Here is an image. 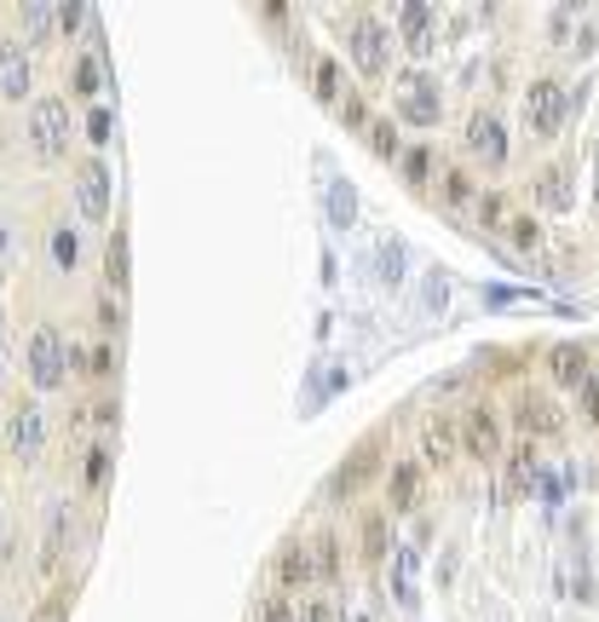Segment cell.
Here are the masks:
<instances>
[{
  "label": "cell",
  "instance_id": "cell-1",
  "mask_svg": "<svg viewBox=\"0 0 599 622\" xmlns=\"http://www.w3.org/2000/svg\"><path fill=\"white\" fill-rule=\"evenodd\" d=\"M392 52H398V35L375 12H352L346 17V58H352V70L364 75V82L392 75Z\"/></svg>",
  "mask_w": 599,
  "mask_h": 622
},
{
  "label": "cell",
  "instance_id": "cell-2",
  "mask_svg": "<svg viewBox=\"0 0 599 622\" xmlns=\"http://www.w3.org/2000/svg\"><path fill=\"white\" fill-rule=\"evenodd\" d=\"M24 127H29V150L41 156V162H64L70 156V98H58V93H35L29 98V110H24Z\"/></svg>",
  "mask_w": 599,
  "mask_h": 622
},
{
  "label": "cell",
  "instance_id": "cell-3",
  "mask_svg": "<svg viewBox=\"0 0 599 622\" xmlns=\"http://www.w3.org/2000/svg\"><path fill=\"white\" fill-rule=\"evenodd\" d=\"M565 115H571V93L559 75H536L525 87V133L536 145H553L559 133H565Z\"/></svg>",
  "mask_w": 599,
  "mask_h": 622
},
{
  "label": "cell",
  "instance_id": "cell-4",
  "mask_svg": "<svg viewBox=\"0 0 599 622\" xmlns=\"http://www.w3.org/2000/svg\"><path fill=\"white\" fill-rule=\"evenodd\" d=\"M64 329L58 324H35L29 329V346H24V369L35 380V392H64L70 387V369H64Z\"/></svg>",
  "mask_w": 599,
  "mask_h": 622
},
{
  "label": "cell",
  "instance_id": "cell-5",
  "mask_svg": "<svg viewBox=\"0 0 599 622\" xmlns=\"http://www.w3.org/2000/svg\"><path fill=\"white\" fill-rule=\"evenodd\" d=\"M392 93H398V115H404L409 127H438V115H444V93L427 70H398L392 75Z\"/></svg>",
  "mask_w": 599,
  "mask_h": 622
},
{
  "label": "cell",
  "instance_id": "cell-6",
  "mask_svg": "<svg viewBox=\"0 0 599 622\" xmlns=\"http://www.w3.org/2000/svg\"><path fill=\"white\" fill-rule=\"evenodd\" d=\"M70 191H75V203H82V214L93 219V225H105L110 208H115V179H110V162L105 156H82V162L70 168Z\"/></svg>",
  "mask_w": 599,
  "mask_h": 622
},
{
  "label": "cell",
  "instance_id": "cell-7",
  "mask_svg": "<svg viewBox=\"0 0 599 622\" xmlns=\"http://www.w3.org/2000/svg\"><path fill=\"white\" fill-rule=\"evenodd\" d=\"M502 427H508V415L478 398V404H473L462 420H455V438H462V450H467L473 461H496V455H502Z\"/></svg>",
  "mask_w": 599,
  "mask_h": 622
},
{
  "label": "cell",
  "instance_id": "cell-8",
  "mask_svg": "<svg viewBox=\"0 0 599 622\" xmlns=\"http://www.w3.org/2000/svg\"><path fill=\"white\" fill-rule=\"evenodd\" d=\"M47 432H52L47 410L35 404V398H17L12 415H7V444H12V455H17V461H35V455L47 450Z\"/></svg>",
  "mask_w": 599,
  "mask_h": 622
},
{
  "label": "cell",
  "instance_id": "cell-9",
  "mask_svg": "<svg viewBox=\"0 0 599 622\" xmlns=\"http://www.w3.org/2000/svg\"><path fill=\"white\" fill-rule=\"evenodd\" d=\"M513 427L525 432V444H542V438H559L565 432V410L553 404L548 392H518V404H513Z\"/></svg>",
  "mask_w": 599,
  "mask_h": 622
},
{
  "label": "cell",
  "instance_id": "cell-10",
  "mask_svg": "<svg viewBox=\"0 0 599 622\" xmlns=\"http://www.w3.org/2000/svg\"><path fill=\"white\" fill-rule=\"evenodd\" d=\"M467 156L485 168H508V127L496 110H473L467 115Z\"/></svg>",
  "mask_w": 599,
  "mask_h": 622
},
{
  "label": "cell",
  "instance_id": "cell-11",
  "mask_svg": "<svg viewBox=\"0 0 599 622\" xmlns=\"http://www.w3.org/2000/svg\"><path fill=\"white\" fill-rule=\"evenodd\" d=\"M35 98V64L24 41H0V105H24Z\"/></svg>",
  "mask_w": 599,
  "mask_h": 622
},
{
  "label": "cell",
  "instance_id": "cell-12",
  "mask_svg": "<svg viewBox=\"0 0 599 622\" xmlns=\"http://www.w3.org/2000/svg\"><path fill=\"white\" fill-rule=\"evenodd\" d=\"M588 375H594V352L583 346V340H553V346H548V380H553V387L576 392Z\"/></svg>",
  "mask_w": 599,
  "mask_h": 622
},
{
  "label": "cell",
  "instance_id": "cell-13",
  "mask_svg": "<svg viewBox=\"0 0 599 622\" xmlns=\"http://www.w3.org/2000/svg\"><path fill=\"white\" fill-rule=\"evenodd\" d=\"M455 455H462L455 420H450V415H427V420H421V467L450 473V467H455Z\"/></svg>",
  "mask_w": 599,
  "mask_h": 622
},
{
  "label": "cell",
  "instance_id": "cell-14",
  "mask_svg": "<svg viewBox=\"0 0 599 622\" xmlns=\"http://www.w3.org/2000/svg\"><path fill=\"white\" fill-rule=\"evenodd\" d=\"M571 185H576V173H571L565 162H548V168H536V179H530V191H536V208H542V214H571V208H576Z\"/></svg>",
  "mask_w": 599,
  "mask_h": 622
},
{
  "label": "cell",
  "instance_id": "cell-15",
  "mask_svg": "<svg viewBox=\"0 0 599 622\" xmlns=\"http://www.w3.org/2000/svg\"><path fill=\"white\" fill-rule=\"evenodd\" d=\"M387 548H392V513L364 508V519H357V559L375 571V565H387Z\"/></svg>",
  "mask_w": 599,
  "mask_h": 622
},
{
  "label": "cell",
  "instance_id": "cell-16",
  "mask_svg": "<svg viewBox=\"0 0 599 622\" xmlns=\"http://www.w3.org/2000/svg\"><path fill=\"white\" fill-rule=\"evenodd\" d=\"M421 461H392V473H387V513H415L421 508Z\"/></svg>",
  "mask_w": 599,
  "mask_h": 622
},
{
  "label": "cell",
  "instance_id": "cell-17",
  "mask_svg": "<svg viewBox=\"0 0 599 622\" xmlns=\"http://www.w3.org/2000/svg\"><path fill=\"white\" fill-rule=\"evenodd\" d=\"M271 576H277V594H306L311 582H317V571H311V548H306V541H289V548L277 553Z\"/></svg>",
  "mask_w": 599,
  "mask_h": 622
},
{
  "label": "cell",
  "instance_id": "cell-18",
  "mask_svg": "<svg viewBox=\"0 0 599 622\" xmlns=\"http://www.w3.org/2000/svg\"><path fill=\"white\" fill-rule=\"evenodd\" d=\"M133 289V254H127V225H115L105 236V294L122 300Z\"/></svg>",
  "mask_w": 599,
  "mask_h": 622
},
{
  "label": "cell",
  "instance_id": "cell-19",
  "mask_svg": "<svg viewBox=\"0 0 599 622\" xmlns=\"http://www.w3.org/2000/svg\"><path fill=\"white\" fill-rule=\"evenodd\" d=\"M311 571H317V582H341L346 576V548H341V530H317L311 541Z\"/></svg>",
  "mask_w": 599,
  "mask_h": 622
},
{
  "label": "cell",
  "instance_id": "cell-20",
  "mask_svg": "<svg viewBox=\"0 0 599 622\" xmlns=\"http://www.w3.org/2000/svg\"><path fill=\"white\" fill-rule=\"evenodd\" d=\"M110 478H115V450H110V444H93V450L82 455V490H87V496H105Z\"/></svg>",
  "mask_w": 599,
  "mask_h": 622
},
{
  "label": "cell",
  "instance_id": "cell-21",
  "mask_svg": "<svg viewBox=\"0 0 599 622\" xmlns=\"http://www.w3.org/2000/svg\"><path fill=\"white\" fill-rule=\"evenodd\" d=\"M438 203L444 208H473L478 203V179L467 168H444L438 173Z\"/></svg>",
  "mask_w": 599,
  "mask_h": 622
},
{
  "label": "cell",
  "instance_id": "cell-22",
  "mask_svg": "<svg viewBox=\"0 0 599 622\" xmlns=\"http://www.w3.org/2000/svg\"><path fill=\"white\" fill-rule=\"evenodd\" d=\"M398 35L409 41L415 58H427V35H432V7H421V0H409L404 17H398Z\"/></svg>",
  "mask_w": 599,
  "mask_h": 622
},
{
  "label": "cell",
  "instance_id": "cell-23",
  "mask_svg": "<svg viewBox=\"0 0 599 622\" xmlns=\"http://www.w3.org/2000/svg\"><path fill=\"white\" fill-rule=\"evenodd\" d=\"M364 138H369V150L381 156V162H398V156H404V138H398V122H392V115H369Z\"/></svg>",
  "mask_w": 599,
  "mask_h": 622
},
{
  "label": "cell",
  "instance_id": "cell-24",
  "mask_svg": "<svg viewBox=\"0 0 599 622\" xmlns=\"http://www.w3.org/2000/svg\"><path fill=\"white\" fill-rule=\"evenodd\" d=\"M508 243H513L518 254H536V248L548 243L542 219H536V214H508Z\"/></svg>",
  "mask_w": 599,
  "mask_h": 622
},
{
  "label": "cell",
  "instance_id": "cell-25",
  "mask_svg": "<svg viewBox=\"0 0 599 622\" xmlns=\"http://www.w3.org/2000/svg\"><path fill=\"white\" fill-rule=\"evenodd\" d=\"M70 611H75V582H58L41 606L29 611V622H70Z\"/></svg>",
  "mask_w": 599,
  "mask_h": 622
},
{
  "label": "cell",
  "instance_id": "cell-26",
  "mask_svg": "<svg viewBox=\"0 0 599 622\" xmlns=\"http://www.w3.org/2000/svg\"><path fill=\"white\" fill-rule=\"evenodd\" d=\"M369 461H375V444H357L346 461H341V473H334V490H357V485H364V478H369Z\"/></svg>",
  "mask_w": 599,
  "mask_h": 622
},
{
  "label": "cell",
  "instance_id": "cell-27",
  "mask_svg": "<svg viewBox=\"0 0 599 622\" xmlns=\"http://www.w3.org/2000/svg\"><path fill=\"white\" fill-rule=\"evenodd\" d=\"M115 369H122V346L98 334V346L87 352V375H93V380H105V387H110V380H115Z\"/></svg>",
  "mask_w": 599,
  "mask_h": 622
},
{
  "label": "cell",
  "instance_id": "cell-28",
  "mask_svg": "<svg viewBox=\"0 0 599 622\" xmlns=\"http://www.w3.org/2000/svg\"><path fill=\"white\" fill-rule=\"evenodd\" d=\"M311 87H317V98L341 105V58H334V52H323V58L311 64Z\"/></svg>",
  "mask_w": 599,
  "mask_h": 622
},
{
  "label": "cell",
  "instance_id": "cell-29",
  "mask_svg": "<svg viewBox=\"0 0 599 622\" xmlns=\"http://www.w3.org/2000/svg\"><path fill=\"white\" fill-rule=\"evenodd\" d=\"M52 259L64 271L82 266V231H75V225H52Z\"/></svg>",
  "mask_w": 599,
  "mask_h": 622
},
{
  "label": "cell",
  "instance_id": "cell-30",
  "mask_svg": "<svg viewBox=\"0 0 599 622\" xmlns=\"http://www.w3.org/2000/svg\"><path fill=\"white\" fill-rule=\"evenodd\" d=\"M98 87H105V70H98V52H82V58H75V93H82V98H98Z\"/></svg>",
  "mask_w": 599,
  "mask_h": 622
},
{
  "label": "cell",
  "instance_id": "cell-31",
  "mask_svg": "<svg viewBox=\"0 0 599 622\" xmlns=\"http://www.w3.org/2000/svg\"><path fill=\"white\" fill-rule=\"evenodd\" d=\"M334 115H341L346 127H369V93H341V105H334Z\"/></svg>",
  "mask_w": 599,
  "mask_h": 622
},
{
  "label": "cell",
  "instance_id": "cell-32",
  "mask_svg": "<svg viewBox=\"0 0 599 622\" xmlns=\"http://www.w3.org/2000/svg\"><path fill=\"white\" fill-rule=\"evenodd\" d=\"M122 324H127V306L115 294H98V329H105V340L122 334Z\"/></svg>",
  "mask_w": 599,
  "mask_h": 622
},
{
  "label": "cell",
  "instance_id": "cell-33",
  "mask_svg": "<svg viewBox=\"0 0 599 622\" xmlns=\"http://www.w3.org/2000/svg\"><path fill=\"white\" fill-rule=\"evenodd\" d=\"M254 622H300V617H294V599H289V594H266V599L254 606Z\"/></svg>",
  "mask_w": 599,
  "mask_h": 622
},
{
  "label": "cell",
  "instance_id": "cell-34",
  "mask_svg": "<svg viewBox=\"0 0 599 622\" xmlns=\"http://www.w3.org/2000/svg\"><path fill=\"white\" fill-rule=\"evenodd\" d=\"M576 415H583L588 427H599V369L583 380V387H576Z\"/></svg>",
  "mask_w": 599,
  "mask_h": 622
},
{
  "label": "cell",
  "instance_id": "cell-35",
  "mask_svg": "<svg viewBox=\"0 0 599 622\" xmlns=\"http://www.w3.org/2000/svg\"><path fill=\"white\" fill-rule=\"evenodd\" d=\"M52 24H58V35H82V29H87V7H82V0L52 7Z\"/></svg>",
  "mask_w": 599,
  "mask_h": 622
},
{
  "label": "cell",
  "instance_id": "cell-36",
  "mask_svg": "<svg viewBox=\"0 0 599 622\" xmlns=\"http://www.w3.org/2000/svg\"><path fill=\"white\" fill-rule=\"evenodd\" d=\"M404 173H409V185H427V179H432V145H415L404 156Z\"/></svg>",
  "mask_w": 599,
  "mask_h": 622
},
{
  "label": "cell",
  "instance_id": "cell-37",
  "mask_svg": "<svg viewBox=\"0 0 599 622\" xmlns=\"http://www.w3.org/2000/svg\"><path fill=\"white\" fill-rule=\"evenodd\" d=\"M473 208H478V219H485V225H508V196H502V191H485Z\"/></svg>",
  "mask_w": 599,
  "mask_h": 622
},
{
  "label": "cell",
  "instance_id": "cell-38",
  "mask_svg": "<svg viewBox=\"0 0 599 622\" xmlns=\"http://www.w3.org/2000/svg\"><path fill=\"white\" fill-rule=\"evenodd\" d=\"M508 467H513V490H525L530 485V467H536V444H518L508 455Z\"/></svg>",
  "mask_w": 599,
  "mask_h": 622
},
{
  "label": "cell",
  "instance_id": "cell-39",
  "mask_svg": "<svg viewBox=\"0 0 599 622\" xmlns=\"http://www.w3.org/2000/svg\"><path fill=\"white\" fill-rule=\"evenodd\" d=\"M47 29H52V12L47 7H24V35H29V41H47Z\"/></svg>",
  "mask_w": 599,
  "mask_h": 622
},
{
  "label": "cell",
  "instance_id": "cell-40",
  "mask_svg": "<svg viewBox=\"0 0 599 622\" xmlns=\"http://www.w3.org/2000/svg\"><path fill=\"white\" fill-rule=\"evenodd\" d=\"M294 617H300V622H334L329 599H300V606H294Z\"/></svg>",
  "mask_w": 599,
  "mask_h": 622
},
{
  "label": "cell",
  "instance_id": "cell-41",
  "mask_svg": "<svg viewBox=\"0 0 599 622\" xmlns=\"http://www.w3.org/2000/svg\"><path fill=\"white\" fill-rule=\"evenodd\" d=\"M82 420H93V427H115V420H122V404H93V410H82Z\"/></svg>",
  "mask_w": 599,
  "mask_h": 622
},
{
  "label": "cell",
  "instance_id": "cell-42",
  "mask_svg": "<svg viewBox=\"0 0 599 622\" xmlns=\"http://www.w3.org/2000/svg\"><path fill=\"white\" fill-rule=\"evenodd\" d=\"M87 133H93V145H105V138H110V110H93L87 115Z\"/></svg>",
  "mask_w": 599,
  "mask_h": 622
},
{
  "label": "cell",
  "instance_id": "cell-43",
  "mask_svg": "<svg viewBox=\"0 0 599 622\" xmlns=\"http://www.w3.org/2000/svg\"><path fill=\"white\" fill-rule=\"evenodd\" d=\"M266 24H277V29L289 24V7H283V0H271V7H266Z\"/></svg>",
  "mask_w": 599,
  "mask_h": 622
},
{
  "label": "cell",
  "instance_id": "cell-44",
  "mask_svg": "<svg viewBox=\"0 0 599 622\" xmlns=\"http://www.w3.org/2000/svg\"><path fill=\"white\" fill-rule=\"evenodd\" d=\"M7 248H12V236H7V219H0V259H7Z\"/></svg>",
  "mask_w": 599,
  "mask_h": 622
}]
</instances>
